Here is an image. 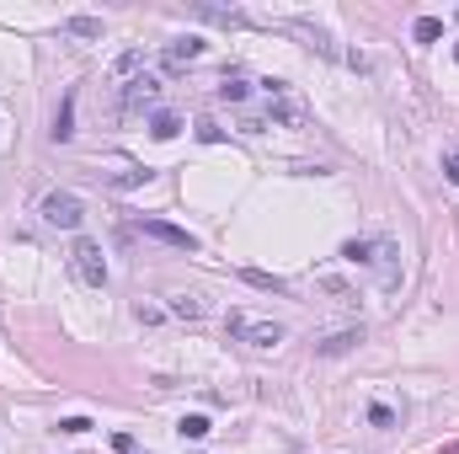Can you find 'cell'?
Here are the masks:
<instances>
[{"instance_id":"1","label":"cell","mask_w":459,"mask_h":454,"mask_svg":"<svg viewBox=\"0 0 459 454\" xmlns=\"http://www.w3.org/2000/svg\"><path fill=\"white\" fill-rule=\"evenodd\" d=\"M342 257H347L353 268H374L384 289H390V284L400 278V268H395V257H400V251H395V241H384V235H363V241H347V246H342Z\"/></svg>"},{"instance_id":"2","label":"cell","mask_w":459,"mask_h":454,"mask_svg":"<svg viewBox=\"0 0 459 454\" xmlns=\"http://www.w3.org/2000/svg\"><path fill=\"white\" fill-rule=\"evenodd\" d=\"M224 331H230L235 342H246V348H278L283 337H289L273 315H251V310H230V315H224Z\"/></svg>"},{"instance_id":"3","label":"cell","mask_w":459,"mask_h":454,"mask_svg":"<svg viewBox=\"0 0 459 454\" xmlns=\"http://www.w3.org/2000/svg\"><path fill=\"white\" fill-rule=\"evenodd\" d=\"M262 91H267V124H283V128H304V118H310V107L289 91V81H262Z\"/></svg>"},{"instance_id":"4","label":"cell","mask_w":459,"mask_h":454,"mask_svg":"<svg viewBox=\"0 0 459 454\" xmlns=\"http://www.w3.org/2000/svg\"><path fill=\"white\" fill-rule=\"evenodd\" d=\"M128 230L144 235V241H160V246H171V251H198V235H193V230L171 225V219H155V214H139Z\"/></svg>"},{"instance_id":"5","label":"cell","mask_w":459,"mask_h":454,"mask_svg":"<svg viewBox=\"0 0 459 454\" xmlns=\"http://www.w3.org/2000/svg\"><path fill=\"white\" fill-rule=\"evenodd\" d=\"M80 219H86V208H80L75 193H48V198H43V225H54V230H75Z\"/></svg>"},{"instance_id":"6","label":"cell","mask_w":459,"mask_h":454,"mask_svg":"<svg viewBox=\"0 0 459 454\" xmlns=\"http://www.w3.org/2000/svg\"><path fill=\"white\" fill-rule=\"evenodd\" d=\"M70 262H75L80 284H91V289H107V262H101V246H97V241H75Z\"/></svg>"},{"instance_id":"7","label":"cell","mask_w":459,"mask_h":454,"mask_svg":"<svg viewBox=\"0 0 459 454\" xmlns=\"http://www.w3.org/2000/svg\"><path fill=\"white\" fill-rule=\"evenodd\" d=\"M155 102H160V81H155V75H139V81L123 86V107H128V112H139V107H155Z\"/></svg>"},{"instance_id":"8","label":"cell","mask_w":459,"mask_h":454,"mask_svg":"<svg viewBox=\"0 0 459 454\" xmlns=\"http://www.w3.org/2000/svg\"><path fill=\"white\" fill-rule=\"evenodd\" d=\"M193 17L198 21H214V27H257V21L246 17V11H235V6H193Z\"/></svg>"},{"instance_id":"9","label":"cell","mask_w":459,"mask_h":454,"mask_svg":"<svg viewBox=\"0 0 459 454\" xmlns=\"http://www.w3.org/2000/svg\"><path fill=\"white\" fill-rule=\"evenodd\" d=\"M363 342V326H347V331H331L326 342H315V353L320 358H342V353H353Z\"/></svg>"},{"instance_id":"10","label":"cell","mask_w":459,"mask_h":454,"mask_svg":"<svg viewBox=\"0 0 459 454\" xmlns=\"http://www.w3.org/2000/svg\"><path fill=\"white\" fill-rule=\"evenodd\" d=\"M240 284H251V289H262V294H294V284H289V278L262 273V268H240Z\"/></svg>"},{"instance_id":"11","label":"cell","mask_w":459,"mask_h":454,"mask_svg":"<svg viewBox=\"0 0 459 454\" xmlns=\"http://www.w3.org/2000/svg\"><path fill=\"white\" fill-rule=\"evenodd\" d=\"M59 32H64V38H80V43H97L107 27H101V17H64Z\"/></svg>"},{"instance_id":"12","label":"cell","mask_w":459,"mask_h":454,"mask_svg":"<svg viewBox=\"0 0 459 454\" xmlns=\"http://www.w3.org/2000/svg\"><path fill=\"white\" fill-rule=\"evenodd\" d=\"M193 59H203V43L198 38H177L171 48H166V70H187Z\"/></svg>"},{"instance_id":"13","label":"cell","mask_w":459,"mask_h":454,"mask_svg":"<svg viewBox=\"0 0 459 454\" xmlns=\"http://www.w3.org/2000/svg\"><path fill=\"white\" fill-rule=\"evenodd\" d=\"M139 70H144V54L139 48H128V54H118V64H113V81H139Z\"/></svg>"},{"instance_id":"14","label":"cell","mask_w":459,"mask_h":454,"mask_svg":"<svg viewBox=\"0 0 459 454\" xmlns=\"http://www.w3.org/2000/svg\"><path fill=\"white\" fill-rule=\"evenodd\" d=\"M219 97H224V102H246V97H251V81H246L240 70H230V75L219 81Z\"/></svg>"},{"instance_id":"15","label":"cell","mask_w":459,"mask_h":454,"mask_svg":"<svg viewBox=\"0 0 459 454\" xmlns=\"http://www.w3.org/2000/svg\"><path fill=\"white\" fill-rule=\"evenodd\" d=\"M70 134H75V91H70V97H64V107H59V118H54V139H70Z\"/></svg>"},{"instance_id":"16","label":"cell","mask_w":459,"mask_h":454,"mask_svg":"<svg viewBox=\"0 0 459 454\" xmlns=\"http://www.w3.org/2000/svg\"><path fill=\"white\" fill-rule=\"evenodd\" d=\"M171 315H182V321H198V315H203V299H198V294H171Z\"/></svg>"},{"instance_id":"17","label":"cell","mask_w":459,"mask_h":454,"mask_svg":"<svg viewBox=\"0 0 459 454\" xmlns=\"http://www.w3.org/2000/svg\"><path fill=\"white\" fill-rule=\"evenodd\" d=\"M150 134H155V139H177L182 118H177V112H155V118H150Z\"/></svg>"},{"instance_id":"18","label":"cell","mask_w":459,"mask_h":454,"mask_svg":"<svg viewBox=\"0 0 459 454\" xmlns=\"http://www.w3.org/2000/svg\"><path fill=\"white\" fill-rule=\"evenodd\" d=\"M411 38H417V43H438L443 38V21L438 17H417V21H411Z\"/></svg>"},{"instance_id":"19","label":"cell","mask_w":459,"mask_h":454,"mask_svg":"<svg viewBox=\"0 0 459 454\" xmlns=\"http://www.w3.org/2000/svg\"><path fill=\"white\" fill-rule=\"evenodd\" d=\"M177 433L198 444V438H208V417H198V412H193V417H182V422H177Z\"/></svg>"},{"instance_id":"20","label":"cell","mask_w":459,"mask_h":454,"mask_svg":"<svg viewBox=\"0 0 459 454\" xmlns=\"http://www.w3.org/2000/svg\"><path fill=\"white\" fill-rule=\"evenodd\" d=\"M369 422H374V428H400V417L390 412V406H380V401L369 406Z\"/></svg>"},{"instance_id":"21","label":"cell","mask_w":459,"mask_h":454,"mask_svg":"<svg viewBox=\"0 0 459 454\" xmlns=\"http://www.w3.org/2000/svg\"><path fill=\"white\" fill-rule=\"evenodd\" d=\"M198 139H203V145H219V139H224V128L214 124V118H203V124H198Z\"/></svg>"},{"instance_id":"22","label":"cell","mask_w":459,"mask_h":454,"mask_svg":"<svg viewBox=\"0 0 459 454\" xmlns=\"http://www.w3.org/2000/svg\"><path fill=\"white\" fill-rule=\"evenodd\" d=\"M59 433H91V417H59Z\"/></svg>"},{"instance_id":"23","label":"cell","mask_w":459,"mask_h":454,"mask_svg":"<svg viewBox=\"0 0 459 454\" xmlns=\"http://www.w3.org/2000/svg\"><path fill=\"white\" fill-rule=\"evenodd\" d=\"M443 177H449V182H459V150H454V155H443Z\"/></svg>"},{"instance_id":"24","label":"cell","mask_w":459,"mask_h":454,"mask_svg":"<svg viewBox=\"0 0 459 454\" xmlns=\"http://www.w3.org/2000/svg\"><path fill=\"white\" fill-rule=\"evenodd\" d=\"M113 449H118V454H134V433H113Z\"/></svg>"},{"instance_id":"25","label":"cell","mask_w":459,"mask_h":454,"mask_svg":"<svg viewBox=\"0 0 459 454\" xmlns=\"http://www.w3.org/2000/svg\"><path fill=\"white\" fill-rule=\"evenodd\" d=\"M438 454H459V438H454V444H443V449Z\"/></svg>"},{"instance_id":"26","label":"cell","mask_w":459,"mask_h":454,"mask_svg":"<svg viewBox=\"0 0 459 454\" xmlns=\"http://www.w3.org/2000/svg\"><path fill=\"white\" fill-rule=\"evenodd\" d=\"M454 59H459V43H454Z\"/></svg>"},{"instance_id":"27","label":"cell","mask_w":459,"mask_h":454,"mask_svg":"<svg viewBox=\"0 0 459 454\" xmlns=\"http://www.w3.org/2000/svg\"><path fill=\"white\" fill-rule=\"evenodd\" d=\"M454 17H459V11H454Z\"/></svg>"}]
</instances>
